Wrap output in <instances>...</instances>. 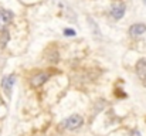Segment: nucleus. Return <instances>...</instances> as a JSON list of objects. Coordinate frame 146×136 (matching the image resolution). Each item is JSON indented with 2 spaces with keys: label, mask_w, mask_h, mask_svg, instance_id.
Masks as SVG:
<instances>
[{
  "label": "nucleus",
  "mask_w": 146,
  "mask_h": 136,
  "mask_svg": "<svg viewBox=\"0 0 146 136\" xmlns=\"http://www.w3.org/2000/svg\"><path fill=\"white\" fill-rule=\"evenodd\" d=\"M125 10H126V6H125L123 3H116V4H113V6L111 7L109 14H111L112 19H115V20H121V19L125 16Z\"/></svg>",
  "instance_id": "2"
},
{
  "label": "nucleus",
  "mask_w": 146,
  "mask_h": 136,
  "mask_svg": "<svg viewBox=\"0 0 146 136\" xmlns=\"http://www.w3.org/2000/svg\"><path fill=\"white\" fill-rule=\"evenodd\" d=\"M61 125H62V128L67 129V131H77V129H80V128L84 125V119H82V116H80V115H71V116H68L67 119H64Z\"/></svg>",
  "instance_id": "1"
},
{
  "label": "nucleus",
  "mask_w": 146,
  "mask_h": 136,
  "mask_svg": "<svg viewBox=\"0 0 146 136\" xmlns=\"http://www.w3.org/2000/svg\"><path fill=\"white\" fill-rule=\"evenodd\" d=\"M9 38H10L9 33H7V31H4V33H3V37H1V41H0V44H1V47H4V45H6V43L9 41Z\"/></svg>",
  "instance_id": "9"
},
{
  "label": "nucleus",
  "mask_w": 146,
  "mask_h": 136,
  "mask_svg": "<svg viewBox=\"0 0 146 136\" xmlns=\"http://www.w3.org/2000/svg\"><path fill=\"white\" fill-rule=\"evenodd\" d=\"M143 33H146V24H143V23H136V24H132L129 27V36L131 37H139Z\"/></svg>",
  "instance_id": "5"
},
{
  "label": "nucleus",
  "mask_w": 146,
  "mask_h": 136,
  "mask_svg": "<svg viewBox=\"0 0 146 136\" xmlns=\"http://www.w3.org/2000/svg\"><path fill=\"white\" fill-rule=\"evenodd\" d=\"M88 21H90L91 27L94 29V33H95V36H101V31H99V29H97V26H95V23L92 21V19H91V17H88Z\"/></svg>",
  "instance_id": "8"
},
{
  "label": "nucleus",
  "mask_w": 146,
  "mask_h": 136,
  "mask_svg": "<svg viewBox=\"0 0 146 136\" xmlns=\"http://www.w3.org/2000/svg\"><path fill=\"white\" fill-rule=\"evenodd\" d=\"M77 33H75V30H72V29H64V36H67V37H74Z\"/></svg>",
  "instance_id": "10"
},
{
  "label": "nucleus",
  "mask_w": 146,
  "mask_h": 136,
  "mask_svg": "<svg viewBox=\"0 0 146 136\" xmlns=\"http://www.w3.org/2000/svg\"><path fill=\"white\" fill-rule=\"evenodd\" d=\"M136 74L141 80H146V60H139L136 64Z\"/></svg>",
  "instance_id": "6"
},
{
  "label": "nucleus",
  "mask_w": 146,
  "mask_h": 136,
  "mask_svg": "<svg viewBox=\"0 0 146 136\" xmlns=\"http://www.w3.org/2000/svg\"><path fill=\"white\" fill-rule=\"evenodd\" d=\"M143 1H145V4H146V0H143Z\"/></svg>",
  "instance_id": "11"
},
{
  "label": "nucleus",
  "mask_w": 146,
  "mask_h": 136,
  "mask_svg": "<svg viewBox=\"0 0 146 136\" xmlns=\"http://www.w3.org/2000/svg\"><path fill=\"white\" fill-rule=\"evenodd\" d=\"M14 82H16V77L14 75H6V77H3V80H1V88L6 92L7 96L11 95V90H13Z\"/></svg>",
  "instance_id": "3"
},
{
  "label": "nucleus",
  "mask_w": 146,
  "mask_h": 136,
  "mask_svg": "<svg viewBox=\"0 0 146 136\" xmlns=\"http://www.w3.org/2000/svg\"><path fill=\"white\" fill-rule=\"evenodd\" d=\"M48 80V75L47 74H37V75H34L33 78H31V85L33 87H40V85H43L46 81Z\"/></svg>",
  "instance_id": "7"
},
{
  "label": "nucleus",
  "mask_w": 146,
  "mask_h": 136,
  "mask_svg": "<svg viewBox=\"0 0 146 136\" xmlns=\"http://www.w3.org/2000/svg\"><path fill=\"white\" fill-rule=\"evenodd\" d=\"M13 20V13L10 10H3L0 9V30L4 31V29L10 24V21Z\"/></svg>",
  "instance_id": "4"
}]
</instances>
